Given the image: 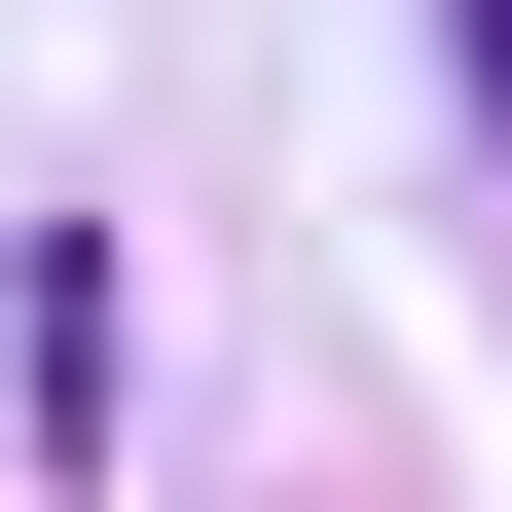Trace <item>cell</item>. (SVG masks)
<instances>
[{
    "instance_id": "1",
    "label": "cell",
    "mask_w": 512,
    "mask_h": 512,
    "mask_svg": "<svg viewBox=\"0 0 512 512\" xmlns=\"http://www.w3.org/2000/svg\"><path fill=\"white\" fill-rule=\"evenodd\" d=\"M439 74H476V147H512V0H439Z\"/></svg>"
}]
</instances>
